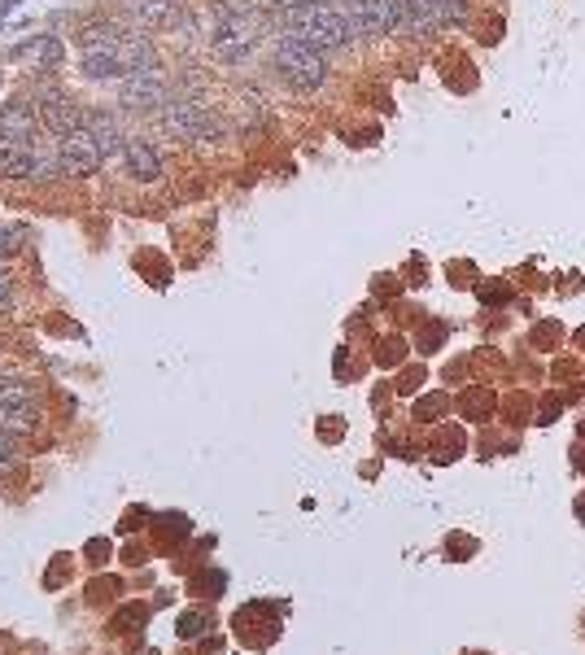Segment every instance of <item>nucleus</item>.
Listing matches in <instances>:
<instances>
[{"instance_id": "obj_1", "label": "nucleus", "mask_w": 585, "mask_h": 655, "mask_svg": "<svg viewBox=\"0 0 585 655\" xmlns=\"http://www.w3.org/2000/svg\"><path fill=\"white\" fill-rule=\"evenodd\" d=\"M284 22H289L293 35H302L306 44L324 53H341L354 44V31H350V18H345L341 5L332 0H289L284 5Z\"/></svg>"}, {"instance_id": "obj_2", "label": "nucleus", "mask_w": 585, "mask_h": 655, "mask_svg": "<svg viewBox=\"0 0 585 655\" xmlns=\"http://www.w3.org/2000/svg\"><path fill=\"white\" fill-rule=\"evenodd\" d=\"M271 66H276V75L297 92H315L328 83V53L315 49V44H306L302 35H293V31H284L276 40Z\"/></svg>"}, {"instance_id": "obj_3", "label": "nucleus", "mask_w": 585, "mask_h": 655, "mask_svg": "<svg viewBox=\"0 0 585 655\" xmlns=\"http://www.w3.org/2000/svg\"><path fill=\"white\" fill-rule=\"evenodd\" d=\"M162 127L166 136L175 140H219L223 136V123L210 114L206 101L197 97H171L162 105Z\"/></svg>"}, {"instance_id": "obj_4", "label": "nucleus", "mask_w": 585, "mask_h": 655, "mask_svg": "<svg viewBox=\"0 0 585 655\" xmlns=\"http://www.w3.org/2000/svg\"><path fill=\"white\" fill-rule=\"evenodd\" d=\"M118 101L127 105V110H162L166 101H171V88H166V75L158 66H140V70H127L123 79H118Z\"/></svg>"}, {"instance_id": "obj_5", "label": "nucleus", "mask_w": 585, "mask_h": 655, "mask_svg": "<svg viewBox=\"0 0 585 655\" xmlns=\"http://www.w3.org/2000/svg\"><path fill=\"white\" fill-rule=\"evenodd\" d=\"M350 18L354 40H380V35H398V14L393 0H337Z\"/></svg>"}, {"instance_id": "obj_6", "label": "nucleus", "mask_w": 585, "mask_h": 655, "mask_svg": "<svg viewBox=\"0 0 585 655\" xmlns=\"http://www.w3.org/2000/svg\"><path fill=\"white\" fill-rule=\"evenodd\" d=\"M57 158H62V175H70V180H88V175L101 171L105 153L97 145V136H92L88 127L70 131V136L57 140Z\"/></svg>"}, {"instance_id": "obj_7", "label": "nucleus", "mask_w": 585, "mask_h": 655, "mask_svg": "<svg viewBox=\"0 0 585 655\" xmlns=\"http://www.w3.org/2000/svg\"><path fill=\"white\" fill-rule=\"evenodd\" d=\"M258 44V22L254 14H228L214 31V49H219L228 62H245Z\"/></svg>"}, {"instance_id": "obj_8", "label": "nucleus", "mask_w": 585, "mask_h": 655, "mask_svg": "<svg viewBox=\"0 0 585 655\" xmlns=\"http://www.w3.org/2000/svg\"><path fill=\"white\" fill-rule=\"evenodd\" d=\"M35 114H40V127H49L57 140L70 136V131H79L88 123V114H83V105H75L66 97V92H40V101H35Z\"/></svg>"}, {"instance_id": "obj_9", "label": "nucleus", "mask_w": 585, "mask_h": 655, "mask_svg": "<svg viewBox=\"0 0 585 655\" xmlns=\"http://www.w3.org/2000/svg\"><path fill=\"white\" fill-rule=\"evenodd\" d=\"M123 162H127L131 180H140V184L162 180V158H158V149H153V140H145V136H127Z\"/></svg>"}, {"instance_id": "obj_10", "label": "nucleus", "mask_w": 585, "mask_h": 655, "mask_svg": "<svg viewBox=\"0 0 585 655\" xmlns=\"http://www.w3.org/2000/svg\"><path fill=\"white\" fill-rule=\"evenodd\" d=\"M79 75L92 83H118L127 75L118 49H79Z\"/></svg>"}, {"instance_id": "obj_11", "label": "nucleus", "mask_w": 585, "mask_h": 655, "mask_svg": "<svg viewBox=\"0 0 585 655\" xmlns=\"http://www.w3.org/2000/svg\"><path fill=\"white\" fill-rule=\"evenodd\" d=\"M31 162H35L31 140L0 136V175H5V180H31Z\"/></svg>"}, {"instance_id": "obj_12", "label": "nucleus", "mask_w": 585, "mask_h": 655, "mask_svg": "<svg viewBox=\"0 0 585 655\" xmlns=\"http://www.w3.org/2000/svg\"><path fill=\"white\" fill-rule=\"evenodd\" d=\"M35 127H40V114L22 101H9L0 105V136L9 140H35Z\"/></svg>"}, {"instance_id": "obj_13", "label": "nucleus", "mask_w": 585, "mask_h": 655, "mask_svg": "<svg viewBox=\"0 0 585 655\" xmlns=\"http://www.w3.org/2000/svg\"><path fill=\"white\" fill-rule=\"evenodd\" d=\"M83 127H88L92 136H97V145H101L105 158H114V153H123V149H127V136H123V127H118V118H114L110 110H92Z\"/></svg>"}, {"instance_id": "obj_14", "label": "nucleus", "mask_w": 585, "mask_h": 655, "mask_svg": "<svg viewBox=\"0 0 585 655\" xmlns=\"http://www.w3.org/2000/svg\"><path fill=\"white\" fill-rule=\"evenodd\" d=\"M14 57H18V62H27V66H35V70H57V66H62V40H57V35H40V40L22 44Z\"/></svg>"}, {"instance_id": "obj_15", "label": "nucleus", "mask_w": 585, "mask_h": 655, "mask_svg": "<svg viewBox=\"0 0 585 655\" xmlns=\"http://www.w3.org/2000/svg\"><path fill=\"white\" fill-rule=\"evenodd\" d=\"M123 40H127V31L118 27V22H88V27H79V49H123Z\"/></svg>"}, {"instance_id": "obj_16", "label": "nucleus", "mask_w": 585, "mask_h": 655, "mask_svg": "<svg viewBox=\"0 0 585 655\" xmlns=\"http://www.w3.org/2000/svg\"><path fill=\"white\" fill-rule=\"evenodd\" d=\"M31 407V385L22 376H0V411Z\"/></svg>"}, {"instance_id": "obj_17", "label": "nucleus", "mask_w": 585, "mask_h": 655, "mask_svg": "<svg viewBox=\"0 0 585 655\" xmlns=\"http://www.w3.org/2000/svg\"><path fill=\"white\" fill-rule=\"evenodd\" d=\"M201 629H206V616L193 612V616H179V638H201Z\"/></svg>"}, {"instance_id": "obj_18", "label": "nucleus", "mask_w": 585, "mask_h": 655, "mask_svg": "<svg viewBox=\"0 0 585 655\" xmlns=\"http://www.w3.org/2000/svg\"><path fill=\"white\" fill-rule=\"evenodd\" d=\"M18 241H22V236H18L14 228H5V223H0V258H14V254H18Z\"/></svg>"}, {"instance_id": "obj_19", "label": "nucleus", "mask_w": 585, "mask_h": 655, "mask_svg": "<svg viewBox=\"0 0 585 655\" xmlns=\"http://www.w3.org/2000/svg\"><path fill=\"white\" fill-rule=\"evenodd\" d=\"M14 459H18V442L0 428V463H14Z\"/></svg>"}, {"instance_id": "obj_20", "label": "nucleus", "mask_w": 585, "mask_h": 655, "mask_svg": "<svg viewBox=\"0 0 585 655\" xmlns=\"http://www.w3.org/2000/svg\"><path fill=\"white\" fill-rule=\"evenodd\" d=\"M9 306H14V280L0 276V311H9Z\"/></svg>"}, {"instance_id": "obj_21", "label": "nucleus", "mask_w": 585, "mask_h": 655, "mask_svg": "<svg viewBox=\"0 0 585 655\" xmlns=\"http://www.w3.org/2000/svg\"><path fill=\"white\" fill-rule=\"evenodd\" d=\"M9 9H18V0H5V5H0V22L9 18Z\"/></svg>"}]
</instances>
